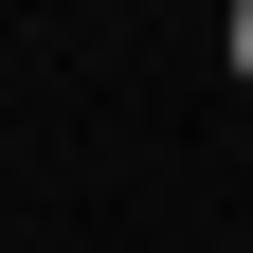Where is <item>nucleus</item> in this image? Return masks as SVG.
<instances>
[{"mask_svg":"<svg viewBox=\"0 0 253 253\" xmlns=\"http://www.w3.org/2000/svg\"><path fill=\"white\" fill-rule=\"evenodd\" d=\"M235 73H253V0H235Z\"/></svg>","mask_w":253,"mask_h":253,"instance_id":"f257e3e1","label":"nucleus"}]
</instances>
